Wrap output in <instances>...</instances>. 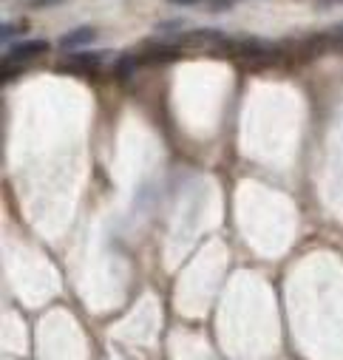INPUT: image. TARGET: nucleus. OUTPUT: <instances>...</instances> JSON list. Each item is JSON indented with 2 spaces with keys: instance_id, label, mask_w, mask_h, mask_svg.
Returning <instances> with one entry per match:
<instances>
[{
  "instance_id": "7ed1b4c3",
  "label": "nucleus",
  "mask_w": 343,
  "mask_h": 360,
  "mask_svg": "<svg viewBox=\"0 0 343 360\" xmlns=\"http://www.w3.org/2000/svg\"><path fill=\"white\" fill-rule=\"evenodd\" d=\"M105 60V54L103 51H91V54H85V51H74L71 57H68V63L71 65H82V68H94V65H100Z\"/></svg>"
},
{
  "instance_id": "f257e3e1",
  "label": "nucleus",
  "mask_w": 343,
  "mask_h": 360,
  "mask_svg": "<svg viewBox=\"0 0 343 360\" xmlns=\"http://www.w3.org/2000/svg\"><path fill=\"white\" fill-rule=\"evenodd\" d=\"M94 40H97V32L91 26H79V29H71L68 34H63L60 37V46L68 49V51H74V49H82V46H89Z\"/></svg>"
},
{
  "instance_id": "423d86ee",
  "label": "nucleus",
  "mask_w": 343,
  "mask_h": 360,
  "mask_svg": "<svg viewBox=\"0 0 343 360\" xmlns=\"http://www.w3.org/2000/svg\"><path fill=\"white\" fill-rule=\"evenodd\" d=\"M167 4H174V6H193V4H199V0H167Z\"/></svg>"
},
{
  "instance_id": "6e6552de",
  "label": "nucleus",
  "mask_w": 343,
  "mask_h": 360,
  "mask_svg": "<svg viewBox=\"0 0 343 360\" xmlns=\"http://www.w3.org/2000/svg\"><path fill=\"white\" fill-rule=\"evenodd\" d=\"M43 4H60V0H32L34 9H43Z\"/></svg>"
},
{
  "instance_id": "1a4fd4ad",
  "label": "nucleus",
  "mask_w": 343,
  "mask_h": 360,
  "mask_svg": "<svg viewBox=\"0 0 343 360\" xmlns=\"http://www.w3.org/2000/svg\"><path fill=\"white\" fill-rule=\"evenodd\" d=\"M321 6H343V0H318Z\"/></svg>"
},
{
  "instance_id": "20e7f679",
  "label": "nucleus",
  "mask_w": 343,
  "mask_h": 360,
  "mask_svg": "<svg viewBox=\"0 0 343 360\" xmlns=\"http://www.w3.org/2000/svg\"><path fill=\"white\" fill-rule=\"evenodd\" d=\"M134 68H136V57H122V60L117 63V74H119V77H131Z\"/></svg>"
},
{
  "instance_id": "9d476101",
  "label": "nucleus",
  "mask_w": 343,
  "mask_h": 360,
  "mask_svg": "<svg viewBox=\"0 0 343 360\" xmlns=\"http://www.w3.org/2000/svg\"><path fill=\"white\" fill-rule=\"evenodd\" d=\"M335 37H337V40H343V26H337V29H335Z\"/></svg>"
},
{
  "instance_id": "f03ea898",
  "label": "nucleus",
  "mask_w": 343,
  "mask_h": 360,
  "mask_svg": "<svg viewBox=\"0 0 343 360\" xmlns=\"http://www.w3.org/2000/svg\"><path fill=\"white\" fill-rule=\"evenodd\" d=\"M46 49H48L46 40H29V43L15 46V49L9 51V60H15V63H26V60H32V57H40Z\"/></svg>"
},
{
  "instance_id": "39448f33",
  "label": "nucleus",
  "mask_w": 343,
  "mask_h": 360,
  "mask_svg": "<svg viewBox=\"0 0 343 360\" xmlns=\"http://www.w3.org/2000/svg\"><path fill=\"white\" fill-rule=\"evenodd\" d=\"M233 6V0H210V9H227Z\"/></svg>"
},
{
  "instance_id": "0eeeda50",
  "label": "nucleus",
  "mask_w": 343,
  "mask_h": 360,
  "mask_svg": "<svg viewBox=\"0 0 343 360\" xmlns=\"http://www.w3.org/2000/svg\"><path fill=\"white\" fill-rule=\"evenodd\" d=\"M18 32H20L18 26H9V23H6V26H4V40H6V37H12V34H18Z\"/></svg>"
}]
</instances>
